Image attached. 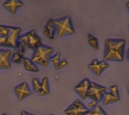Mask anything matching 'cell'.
<instances>
[{"label": "cell", "instance_id": "1", "mask_svg": "<svg viewBox=\"0 0 129 115\" xmlns=\"http://www.w3.org/2000/svg\"><path fill=\"white\" fill-rule=\"evenodd\" d=\"M125 41L122 39L109 38L105 41L103 60L122 62L124 60Z\"/></svg>", "mask_w": 129, "mask_h": 115}, {"label": "cell", "instance_id": "2", "mask_svg": "<svg viewBox=\"0 0 129 115\" xmlns=\"http://www.w3.org/2000/svg\"><path fill=\"white\" fill-rule=\"evenodd\" d=\"M21 31L18 27L0 25V47L14 49L19 41Z\"/></svg>", "mask_w": 129, "mask_h": 115}, {"label": "cell", "instance_id": "3", "mask_svg": "<svg viewBox=\"0 0 129 115\" xmlns=\"http://www.w3.org/2000/svg\"><path fill=\"white\" fill-rule=\"evenodd\" d=\"M53 50V48L42 44L34 51L31 60L36 65L47 67L52 56Z\"/></svg>", "mask_w": 129, "mask_h": 115}, {"label": "cell", "instance_id": "4", "mask_svg": "<svg viewBox=\"0 0 129 115\" xmlns=\"http://www.w3.org/2000/svg\"><path fill=\"white\" fill-rule=\"evenodd\" d=\"M56 34L58 38H62L75 33V29L71 17L67 15L53 19Z\"/></svg>", "mask_w": 129, "mask_h": 115}, {"label": "cell", "instance_id": "5", "mask_svg": "<svg viewBox=\"0 0 129 115\" xmlns=\"http://www.w3.org/2000/svg\"><path fill=\"white\" fill-rule=\"evenodd\" d=\"M25 48L35 50L41 45V39L37 34L34 30H30L22 35H20L19 39Z\"/></svg>", "mask_w": 129, "mask_h": 115}, {"label": "cell", "instance_id": "6", "mask_svg": "<svg viewBox=\"0 0 129 115\" xmlns=\"http://www.w3.org/2000/svg\"><path fill=\"white\" fill-rule=\"evenodd\" d=\"M106 88L104 86L91 82L87 94V98L96 100L97 102H101L103 95L106 92Z\"/></svg>", "mask_w": 129, "mask_h": 115}, {"label": "cell", "instance_id": "7", "mask_svg": "<svg viewBox=\"0 0 129 115\" xmlns=\"http://www.w3.org/2000/svg\"><path fill=\"white\" fill-rule=\"evenodd\" d=\"M79 99L75 100L63 112L66 115H86L89 110Z\"/></svg>", "mask_w": 129, "mask_h": 115}, {"label": "cell", "instance_id": "8", "mask_svg": "<svg viewBox=\"0 0 129 115\" xmlns=\"http://www.w3.org/2000/svg\"><path fill=\"white\" fill-rule=\"evenodd\" d=\"M109 67V64L104 60L99 61L94 59L88 65V68L97 76H100Z\"/></svg>", "mask_w": 129, "mask_h": 115}, {"label": "cell", "instance_id": "9", "mask_svg": "<svg viewBox=\"0 0 129 115\" xmlns=\"http://www.w3.org/2000/svg\"><path fill=\"white\" fill-rule=\"evenodd\" d=\"M12 53L8 49H0V70H9L12 66Z\"/></svg>", "mask_w": 129, "mask_h": 115}, {"label": "cell", "instance_id": "10", "mask_svg": "<svg viewBox=\"0 0 129 115\" xmlns=\"http://www.w3.org/2000/svg\"><path fill=\"white\" fill-rule=\"evenodd\" d=\"M91 81L88 78H85L79 82L75 87L74 91L83 100L87 98V94L90 86Z\"/></svg>", "mask_w": 129, "mask_h": 115}, {"label": "cell", "instance_id": "11", "mask_svg": "<svg viewBox=\"0 0 129 115\" xmlns=\"http://www.w3.org/2000/svg\"><path fill=\"white\" fill-rule=\"evenodd\" d=\"M25 52V47L20 41H18L12 53V62L15 64L21 63L24 57Z\"/></svg>", "mask_w": 129, "mask_h": 115}, {"label": "cell", "instance_id": "12", "mask_svg": "<svg viewBox=\"0 0 129 115\" xmlns=\"http://www.w3.org/2000/svg\"><path fill=\"white\" fill-rule=\"evenodd\" d=\"M15 94L19 101H22L31 95L32 92L26 82H22L15 87Z\"/></svg>", "mask_w": 129, "mask_h": 115}, {"label": "cell", "instance_id": "13", "mask_svg": "<svg viewBox=\"0 0 129 115\" xmlns=\"http://www.w3.org/2000/svg\"><path fill=\"white\" fill-rule=\"evenodd\" d=\"M2 6L11 15H14L24 6V3L19 0H9L5 2Z\"/></svg>", "mask_w": 129, "mask_h": 115}, {"label": "cell", "instance_id": "14", "mask_svg": "<svg viewBox=\"0 0 129 115\" xmlns=\"http://www.w3.org/2000/svg\"><path fill=\"white\" fill-rule=\"evenodd\" d=\"M50 62H51L56 70H60L68 65V62L65 58L61 57L60 52H57L52 55L50 58Z\"/></svg>", "mask_w": 129, "mask_h": 115}, {"label": "cell", "instance_id": "15", "mask_svg": "<svg viewBox=\"0 0 129 115\" xmlns=\"http://www.w3.org/2000/svg\"><path fill=\"white\" fill-rule=\"evenodd\" d=\"M43 34L50 41H53L56 34L55 28L52 18L49 19L43 28Z\"/></svg>", "mask_w": 129, "mask_h": 115}, {"label": "cell", "instance_id": "16", "mask_svg": "<svg viewBox=\"0 0 129 115\" xmlns=\"http://www.w3.org/2000/svg\"><path fill=\"white\" fill-rule=\"evenodd\" d=\"M22 62L26 70L33 72H38L39 71V68L37 65L33 62L31 59L24 57L22 59Z\"/></svg>", "mask_w": 129, "mask_h": 115}, {"label": "cell", "instance_id": "17", "mask_svg": "<svg viewBox=\"0 0 129 115\" xmlns=\"http://www.w3.org/2000/svg\"><path fill=\"white\" fill-rule=\"evenodd\" d=\"M50 94L49 80L47 77H44L41 81V90L39 94L41 96L48 95Z\"/></svg>", "mask_w": 129, "mask_h": 115}, {"label": "cell", "instance_id": "18", "mask_svg": "<svg viewBox=\"0 0 129 115\" xmlns=\"http://www.w3.org/2000/svg\"><path fill=\"white\" fill-rule=\"evenodd\" d=\"M102 101L104 105H107L119 102L120 99L115 97L110 92L106 91L103 95Z\"/></svg>", "mask_w": 129, "mask_h": 115}, {"label": "cell", "instance_id": "19", "mask_svg": "<svg viewBox=\"0 0 129 115\" xmlns=\"http://www.w3.org/2000/svg\"><path fill=\"white\" fill-rule=\"evenodd\" d=\"M86 115H107L106 112L100 105L89 109Z\"/></svg>", "mask_w": 129, "mask_h": 115}, {"label": "cell", "instance_id": "20", "mask_svg": "<svg viewBox=\"0 0 129 115\" xmlns=\"http://www.w3.org/2000/svg\"><path fill=\"white\" fill-rule=\"evenodd\" d=\"M87 40L89 45L96 50H99V41L97 37L89 33L87 35Z\"/></svg>", "mask_w": 129, "mask_h": 115}, {"label": "cell", "instance_id": "21", "mask_svg": "<svg viewBox=\"0 0 129 115\" xmlns=\"http://www.w3.org/2000/svg\"><path fill=\"white\" fill-rule=\"evenodd\" d=\"M33 91L34 93H39L41 90V82L38 78H34L32 80Z\"/></svg>", "mask_w": 129, "mask_h": 115}, {"label": "cell", "instance_id": "22", "mask_svg": "<svg viewBox=\"0 0 129 115\" xmlns=\"http://www.w3.org/2000/svg\"><path fill=\"white\" fill-rule=\"evenodd\" d=\"M109 92H110L115 97L120 99V95L118 88L117 85H112L109 88Z\"/></svg>", "mask_w": 129, "mask_h": 115}, {"label": "cell", "instance_id": "23", "mask_svg": "<svg viewBox=\"0 0 129 115\" xmlns=\"http://www.w3.org/2000/svg\"><path fill=\"white\" fill-rule=\"evenodd\" d=\"M97 105H98V102L94 100H92V101L89 103V106L91 107V108L96 106Z\"/></svg>", "mask_w": 129, "mask_h": 115}, {"label": "cell", "instance_id": "24", "mask_svg": "<svg viewBox=\"0 0 129 115\" xmlns=\"http://www.w3.org/2000/svg\"><path fill=\"white\" fill-rule=\"evenodd\" d=\"M20 115H34V114H32L30 112H28L25 110H22L21 112Z\"/></svg>", "mask_w": 129, "mask_h": 115}, {"label": "cell", "instance_id": "25", "mask_svg": "<svg viewBox=\"0 0 129 115\" xmlns=\"http://www.w3.org/2000/svg\"><path fill=\"white\" fill-rule=\"evenodd\" d=\"M126 57L127 59H128V60H129V48L128 49L127 51V53H126Z\"/></svg>", "mask_w": 129, "mask_h": 115}, {"label": "cell", "instance_id": "26", "mask_svg": "<svg viewBox=\"0 0 129 115\" xmlns=\"http://www.w3.org/2000/svg\"><path fill=\"white\" fill-rule=\"evenodd\" d=\"M125 6H126V7L127 8V10H128V11L129 12V2H127L126 4H125Z\"/></svg>", "mask_w": 129, "mask_h": 115}, {"label": "cell", "instance_id": "27", "mask_svg": "<svg viewBox=\"0 0 129 115\" xmlns=\"http://www.w3.org/2000/svg\"><path fill=\"white\" fill-rule=\"evenodd\" d=\"M127 92L128 93H129V82L127 84Z\"/></svg>", "mask_w": 129, "mask_h": 115}, {"label": "cell", "instance_id": "28", "mask_svg": "<svg viewBox=\"0 0 129 115\" xmlns=\"http://www.w3.org/2000/svg\"><path fill=\"white\" fill-rule=\"evenodd\" d=\"M2 115H7V114H6V113H3V114H2Z\"/></svg>", "mask_w": 129, "mask_h": 115}, {"label": "cell", "instance_id": "29", "mask_svg": "<svg viewBox=\"0 0 129 115\" xmlns=\"http://www.w3.org/2000/svg\"><path fill=\"white\" fill-rule=\"evenodd\" d=\"M49 115H54V114H49Z\"/></svg>", "mask_w": 129, "mask_h": 115}, {"label": "cell", "instance_id": "30", "mask_svg": "<svg viewBox=\"0 0 129 115\" xmlns=\"http://www.w3.org/2000/svg\"><path fill=\"white\" fill-rule=\"evenodd\" d=\"M128 28H129V24H128Z\"/></svg>", "mask_w": 129, "mask_h": 115}]
</instances>
